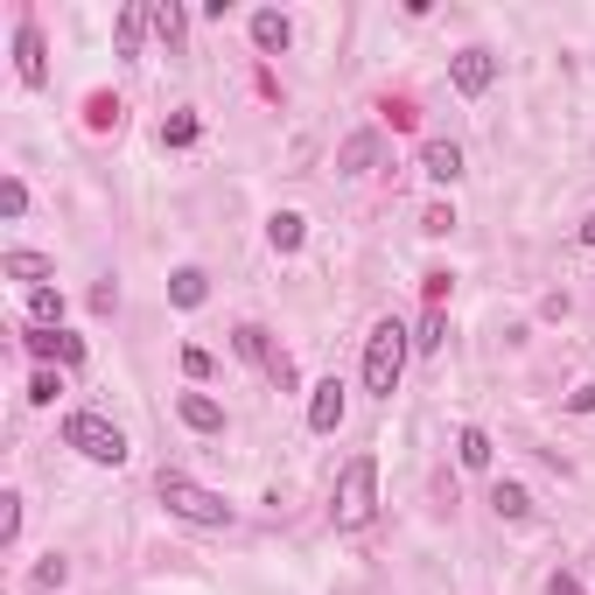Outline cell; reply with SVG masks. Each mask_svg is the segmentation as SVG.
<instances>
[{
    "label": "cell",
    "instance_id": "5",
    "mask_svg": "<svg viewBox=\"0 0 595 595\" xmlns=\"http://www.w3.org/2000/svg\"><path fill=\"white\" fill-rule=\"evenodd\" d=\"M449 78H455V91H463V99H484V91L497 85V56L491 49H455V64H449Z\"/></svg>",
    "mask_w": 595,
    "mask_h": 595
},
{
    "label": "cell",
    "instance_id": "10",
    "mask_svg": "<svg viewBox=\"0 0 595 595\" xmlns=\"http://www.w3.org/2000/svg\"><path fill=\"white\" fill-rule=\"evenodd\" d=\"M176 414H183V428H197V434H224V407L210 393H183Z\"/></svg>",
    "mask_w": 595,
    "mask_h": 595
},
{
    "label": "cell",
    "instance_id": "22",
    "mask_svg": "<svg viewBox=\"0 0 595 595\" xmlns=\"http://www.w3.org/2000/svg\"><path fill=\"white\" fill-rule=\"evenodd\" d=\"M441 337H449V309H428V316H420L414 351H441Z\"/></svg>",
    "mask_w": 595,
    "mask_h": 595
},
{
    "label": "cell",
    "instance_id": "6",
    "mask_svg": "<svg viewBox=\"0 0 595 595\" xmlns=\"http://www.w3.org/2000/svg\"><path fill=\"white\" fill-rule=\"evenodd\" d=\"M22 343H29V357H56V364H85V337H70V330H43V322H35V330H22Z\"/></svg>",
    "mask_w": 595,
    "mask_h": 595
},
{
    "label": "cell",
    "instance_id": "35",
    "mask_svg": "<svg viewBox=\"0 0 595 595\" xmlns=\"http://www.w3.org/2000/svg\"><path fill=\"white\" fill-rule=\"evenodd\" d=\"M574 239H582V245H588V253H595V210H588V224H582V232H574Z\"/></svg>",
    "mask_w": 595,
    "mask_h": 595
},
{
    "label": "cell",
    "instance_id": "16",
    "mask_svg": "<svg viewBox=\"0 0 595 595\" xmlns=\"http://www.w3.org/2000/svg\"><path fill=\"white\" fill-rule=\"evenodd\" d=\"M155 29V14H147V0H126L120 8V56H141V35Z\"/></svg>",
    "mask_w": 595,
    "mask_h": 595
},
{
    "label": "cell",
    "instance_id": "34",
    "mask_svg": "<svg viewBox=\"0 0 595 595\" xmlns=\"http://www.w3.org/2000/svg\"><path fill=\"white\" fill-rule=\"evenodd\" d=\"M547 595H588V588L574 582V574H553V582H547Z\"/></svg>",
    "mask_w": 595,
    "mask_h": 595
},
{
    "label": "cell",
    "instance_id": "32",
    "mask_svg": "<svg viewBox=\"0 0 595 595\" xmlns=\"http://www.w3.org/2000/svg\"><path fill=\"white\" fill-rule=\"evenodd\" d=\"M420 287H428V309H441V301H449V274H441V266H434V274L420 280Z\"/></svg>",
    "mask_w": 595,
    "mask_h": 595
},
{
    "label": "cell",
    "instance_id": "21",
    "mask_svg": "<svg viewBox=\"0 0 595 595\" xmlns=\"http://www.w3.org/2000/svg\"><path fill=\"white\" fill-rule=\"evenodd\" d=\"M147 14H155L162 43H183V8H176V0H147Z\"/></svg>",
    "mask_w": 595,
    "mask_h": 595
},
{
    "label": "cell",
    "instance_id": "29",
    "mask_svg": "<svg viewBox=\"0 0 595 595\" xmlns=\"http://www.w3.org/2000/svg\"><path fill=\"white\" fill-rule=\"evenodd\" d=\"M91 126H120V99H106V91H99V99H91Z\"/></svg>",
    "mask_w": 595,
    "mask_h": 595
},
{
    "label": "cell",
    "instance_id": "13",
    "mask_svg": "<svg viewBox=\"0 0 595 595\" xmlns=\"http://www.w3.org/2000/svg\"><path fill=\"white\" fill-rule=\"evenodd\" d=\"M168 301H176V309H203V301H210L203 266H176V274H168Z\"/></svg>",
    "mask_w": 595,
    "mask_h": 595
},
{
    "label": "cell",
    "instance_id": "26",
    "mask_svg": "<svg viewBox=\"0 0 595 595\" xmlns=\"http://www.w3.org/2000/svg\"><path fill=\"white\" fill-rule=\"evenodd\" d=\"M14 532H22V497H14V491H8V497H0V540H8V547H14Z\"/></svg>",
    "mask_w": 595,
    "mask_h": 595
},
{
    "label": "cell",
    "instance_id": "3",
    "mask_svg": "<svg viewBox=\"0 0 595 595\" xmlns=\"http://www.w3.org/2000/svg\"><path fill=\"white\" fill-rule=\"evenodd\" d=\"M155 497H162V505L168 511H176V518H189V526H210V532H224V526H232V505H224V497L218 491H203V484H189V476L183 470H162V484H155Z\"/></svg>",
    "mask_w": 595,
    "mask_h": 595
},
{
    "label": "cell",
    "instance_id": "4",
    "mask_svg": "<svg viewBox=\"0 0 595 595\" xmlns=\"http://www.w3.org/2000/svg\"><path fill=\"white\" fill-rule=\"evenodd\" d=\"M64 449H78L85 463H106V470H120V463H126V434L112 428L106 414H91V407L64 420Z\"/></svg>",
    "mask_w": 595,
    "mask_h": 595
},
{
    "label": "cell",
    "instance_id": "12",
    "mask_svg": "<svg viewBox=\"0 0 595 595\" xmlns=\"http://www.w3.org/2000/svg\"><path fill=\"white\" fill-rule=\"evenodd\" d=\"M0 274H8V280H22L29 295H35V287H49V280H56V266H49L43 253H0Z\"/></svg>",
    "mask_w": 595,
    "mask_h": 595
},
{
    "label": "cell",
    "instance_id": "31",
    "mask_svg": "<svg viewBox=\"0 0 595 595\" xmlns=\"http://www.w3.org/2000/svg\"><path fill=\"white\" fill-rule=\"evenodd\" d=\"M91 309H99V316H112V309H120V287H112V280H99V287H91Z\"/></svg>",
    "mask_w": 595,
    "mask_h": 595
},
{
    "label": "cell",
    "instance_id": "1",
    "mask_svg": "<svg viewBox=\"0 0 595 595\" xmlns=\"http://www.w3.org/2000/svg\"><path fill=\"white\" fill-rule=\"evenodd\" d=\"M407 351H414V337H407V322H399V316L372 322V337H364V393L393 399L399 372H407Z\"/></svg>",
    "mask_w": 595,
    "mask_h": 595
},
{
    "label": "cell",
    "instance_id": "17",
    "mask_svg": "<svg viewBox=\"0 0 595 595\" xmlns=\"http://www.w3.org/2000/svg\"><path fill=\"white\" fill-rule=\"evenodd\" d=\"M232 351H239L245 364H260V372H266V364L280 357L274 343H266V330H260V322H239V330H232Z\"/></svg>",
    "mask_w": 595,
    "mask_h": 595
},
{
    "label": "cell",
    "instance_id": "25",
    "mask_svg": "<svg viewBox=\"0 0 595 595\" xmlns=\"http://www.w3.org/2000/svg\"><path fill=\"white\" fill-rule=\"evenodd\" d=\"M197 141V112H176V120L162 126V147H189Z\"/></svg>",
    "mask_w": 595,
    "mask_h": 595
},
{
    "label": "cell",
    "instance_id": "9",
    "mask_svg": "<svg viewBox=\"0 0 595 595\" xmlns=\"http://www.w3.org/2000/svg\"><path fill=\"white\" fill-rule=\"evenodd\" d=\"M287 43H295V22H287L280 8H260L253 14V49L260 56H287Z\"/></svg>",
    "mask_w": 595,
    "mask_h": 595
},
{
    "label": "cell",
    "instance_id": "11",
    "mask_svg": "<svg viewBox=\"0 0 595 595\" xmlns=\"http://www.w3.org/2000/svg\"><path fill=\"white\" fill-rule=\"evenodd\" d=\"M420 176L463 183V147H455V141H428V147H420Z\"/></svg>",
    "mask_w": 595,
    "mask_h": 595
},
{
    "label": "cell",
    "instance_id": "2",
    "mask_svg": "<svg viewBox=\"0 0 595 595\" xmlns=\"http://www.w3.org/2000/svg\"><path fill=\"white\" fill-rule=\"evenodd\" d=\"M330 518H337V532H364L378 518V463H372V455H351V463H343Z\"/></svg>",
    "mask_w": 595,
    "mask_h": 595
},
{
    "label": "cell",
    "instance_id": "27",
    "mask_svg": "<svg viewBox=\"0 0 595 595\" xmlns=\"http://www.w3.org/2000/svg\"><path fill=\"white\" fill-rule=\"evenodd\" d=\"M0 210H8V218H22V210H29V189H22V176H8V183H0Z\"/></svg>",
    "mask_w": 595,
    "mask_h": 595
},
{
    "label": "cell",
    "instance_id": "23",
    "mask_svg": "<svg viewBox=\"0 0 595 595\" xmlns=\"http://www.w3.org/2000/svg\"><path fill=\"white\" fill-rule=\"evenodd\" d=\"M56 393H64V378H56L49 364H43V372L29 378V407H56Z\"/></svg>",
    "mask_w": 595,
    "mask_h": 595
},
{
    "label": "cell",
    "instance_id": "15",
    "mask_svg": "<svg viewBox=\"0 0 595 595\" xmlns=\"http://www.w3.org/2000/svg\"><path fill=\"white\" fill-rule=\"evenodd\" d=\"M372 162H378V133H372V126H364V133H351V141L337 147V168H343V176H364Z\"/></svg>",
    "mask_w": 595,
    "mask_h": 595
},
{
    "label": "cell",
    "instance_id": "14",
    "mask_svg": "<svg viewBox=\"0 0 595 595\" xmlns=\"http://www.w3.org/2000/svg\"><path fill=\"white\" fill-rule=\"evenodd\" d=\"M266 239H274V253H301L309 218H301V210H274V218H266Z\"/></svg>",
    "mask_w": 595,
    "mask_h": 595
},
{
    "label": "cell",
    "instance_id": "24",
    "mask_svg": "<svg viewBox=\"0 0 595 595\" xmlns=\"http://www.w3.org/2000/svg\"><path fill=\"white\" fill-rule=\"evenodd\" d=\"M420 232H428V239H449V232H455V210H449V203H428V210H420Z\"/></svg>",
    "mask_w": 595,
    "mask_h": 595
},
{
    "label": "cell",
    "instance_id": "8",
    "mask_svg": "<svg viewBox=\"0 0 595 595\" xmlns=\"http://www.w3.org/2000/svg\"><path fill=\"white\" fill-rule=\"evenodd\" d=\"M343 407H351V399H343V378H322V386L309 393V428L316 434H337L343 428Z\"/></svg>",
    "mask_w": 595,
    "mask_h": 595
},
{
    "label": "cell",
    "instance_id": "20",
    "mask_svg": "<svg viewBox=\"0 0 595 595\" xmlns=\"http://www.w3.org/2000/svg\"><path fill=\"white\" fill-rule=\"evenodd\" d=\"M29 316L43 322V330H64V295H56V287H35V295H29Z\"/></svg>",
    "mask_w": 595,
    "mask_h": 595
},
{
    "label": "cell",
    "instance_id": "33",
    "mask_svg": "<svg viewBox=\"0 0 595 595\" xmlns=\"http://www.w3.org/2000/svg\"><path fill=\"white\" fill-rule=\"evenodd\" d=\"M568 407H574V414H595V378H588V386H574V393H568Z\"/></svg>",
    "mask_w": 595,
    "mask_h": 595
},
{
    "label": "cell",
    "instance_id": "19",
    "mask_svg": "<svg viewBox=\"0 0 595 595\" xmlns=\"http://www.w3.org/2000/svg\"><path fill=\"white\" fill-rule=\"evenodd\" d=\"M491 511H497V518H526V511H532L526 484H491Z\"/></svg>",
    "mask_w": 595,
    "mask_h": 595
},
{
    "label": "cell",
    "instance_id": "28",
    "mask_svg": "<svg viewBox=\"0 0 595 595\" xmlns=\"http://www.w3.org/2000/svg\"><path fill=\"white\" fill-rule=\"evenodd\" d=\"M183 372H189V378H197V386H203V378L218 372V364H210V351H197V343H189V351H183Z\"/></svg>",
    "mask_w": 595,
    "mask_h": 595
},
{
    "label": "cell",
    "instance_id": "18",
    "mask_svg": "<svg viewBox=\"0 0 595 595\" xmlns=\"http://www.w3.org/2000/svg\"><path fill=\"white\" fill-rule=\"evenodd\" d=\"M455 455H463V470H491V434L463 428V434H455Z\"/></svg>",
    "mask_w": 595,
    "mask_h": 595
},
{
    "label": "cell",
    "instance_id": "30",
    "mask_svg": "<svg viewBox=\"0 0 595 595\" xmlns=\"http://www.w3.org/2000/svg\"><path fill=\"white\" fill-rule=\"evenodd\" d=\"M64 574H70V568H64V561H56V553H49V561L35 568V588H64Z\"/></svg>",
    "mask_w": 595,
    "mask_h": 595
},
{
    "label": "cell",
    "instance_id": "7",
    "mask_svg": "<svg viewBox=\"0 0 595 595\" xmlns=\"http://www.w3.org/2000/svg\"><path fill=\"white\" fill-rule=\"evenodd\" d=\"M14 70H22V85H29V91H35V85H49V56H43V29H35V22L14 29Z\"/></svg>",
    "mask_w": 595,
    "mask_h": 595
}]
</instances>
